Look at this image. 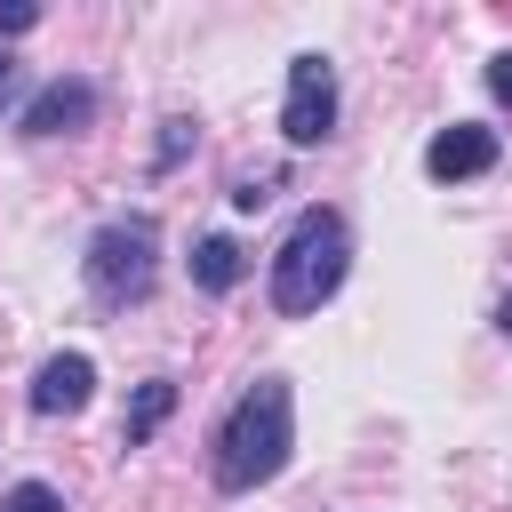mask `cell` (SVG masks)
I'll return each mask as SVG.
<instances>
[{
    "mask_svg": "<svg viewBox=\"0 0 512 512\" xmlns=\"http://www.w3.org/2000/svg\"><path fill=\"white\" fill-rule=\"evenodd\" d=\"M288 440H296V400H288L280 376H256V384L232 400L224 432H216V488H224V496L264 488V480L288 464Z\"/></svg>",
    "mask_w": 512,
    "mask_h": 512,
    "instance_id": "obj_1",
    "label": "cell"
},
{
    "mask_svg": "<svg viewBox=\"0 0 512 512\" xmlns=\"http://www.w3.org/2000/svg\"><path fill=\"white\" fill-rule=\"evenodd\" d=\"M344 264H352V232L336 208H304L272 256V304L280 312H320L336 288H344Z\"/></svg>",
    "mask_w": 512,
    "mask_h": 512,
    "instance_id": "obj_2",
    "label": "cell"
},
{
    "mask_svg": "<svg viewBox=\"0 0 512 512\" xmlns=\"http://www.w3.org/2000/svg\"><path fill=\"white\" fill-rule=\"evenodd\" d=\"M80 272H88V296H96V304L128 312V304H144V296H152V272H160V232H152L144 216H120V224H104V232L88 240Z\"/></svg>",
    "mask_w": 512,
    "mask_h": 512,
    "instance_id": "obj_3",
    "label": "cell"
},
{
    "mask_svg": "<svg viewBox=\"0 0 512 512\" xmlns=\"http://www.w3.org/2000/svg\"><path fill=\"white\" fill-rule=\"evenodd\" d=\"M336 128V72H328V56H296L288 64V104H280V136L304 152V144H320Z\"/></svg>",
    "mask_w": 512,
    "mask_h": 512,
    "instance_id": "obj_4",
    "label": "cell"
},
{
    "mask_svg": "<svg viewBox=\"0 0 512 512\" xmlns=\"http://www.w3.org/2000/svg\"><path fill=\"white\" fill-rule=\"evenodd\" d=\"M88 120H96V88L88 80H48L24 104V136H80Z\"/></svg>",
    "mask_w": 512,
    "mask_h": 512,
    "instance_id": "obj_5",
    "label": "cell"
},
{
    "mask_svg": "<svg viewBox=\"0 0 512 512\" xmlns=\"http://www.w3.org/2000/svg\"><path fill=\"white\" fill-rule=\"evenodd\" d=\"M424 168H432L440 184H456V176H480V168H496V128H472V120L440 128V136L424 144Z\"/></svg>",
    "mask_w": 512,
    "mask_h": 512,
    "instance_id": "obj_6",
    "label": "cell"
},
{
    "mask_svg": "<svg viewBox=\"0 0 512 512\" xmlns=\"http://www.w3.org/2000/svg\"><path fill=\"white\" fill-rule=\"evenodd\" d=\"M88 392H96V360H88V352H56V360L32 376V408H40V416H80Z\"/></svg>",
    "mask_w": 512,
    "mask_h": 512,
    "instance_id": "obj_7",
    "label": "cell"
},
{
    "mask_svg": "<svg viewBox=\"0 0 512 512\" xmlns=\"http://www.w3.org/2000/svg\"><path fill=\"white\" fill-rule=\"evenodd\" d=\"M240 272H248V256H240V240H224V232H208V240L192 248V288H208V296H224V288H240Z\"/></svg>",
    "mask_w": 512,
    "mask_h": 512,
    "instance_id": "obj_8",
    "label": "cell"
},
{
    "mask_svg": "<svg viewBox=\"0 0 512 512\" xmlns=\"http://www.w3.org/2000/svg\"><path fill=\"white\" fill-rule=\"evenodd\" d=\"M168 408H176V384H168V376L136 384V400H128V416H120V440H128V448H144V440L168 424Z\"/></svg>",
    "mask_w": 512,
    "mask_h": 512,
    "instance_id": "obj_9",
    "label": "cell"
},
{
    "mask_svg": "<svg viewBox=\"0 0 512 512\" xmlns=\"http://www.w3.org/2000/svg\"><path fill=\"white\" fill-rule=\"evenodd\" d=\"M0 512H64V496H56L48 480H16V488L0 496Z\"/></svg>",
    "mask_w": 512,
    "mask_h": 512,
    "instance_id": "obj_10",
    "label": "cell"
},
{
    "mask_svg": "<svg viewBox=\"0 0 512 512\" xmlns=\"http://www.w3.org/2000/svg\"><path fill=\"white\" fill-rule=\"evenodd\" d=\"M184 144H192V120H168V136H160V168H176Z\"/></svg>",
    "mask_w": 512,
    "mask_h": 512,
    "instance_id": "obj_11",
    "label": "cell"
},
{
    "mask_svg": "<svg viewBox=\"0 0 512 512\" xmlns=\"http://www.w3.org/2000/svg\"><path fill=\"white\" fill-rule=\"evenodd\" d=\"M32 24H40L32 0H8V8H0V32H32Z\"/></svg>",
    "mask_w": 512,
    "mask_h": 512,
    "instance_id": "obj_12",
    "label": "cell"
},
{
    "mask_svg": "<svg viewBox=\"0 0 512 512\" xmlns=\"http://www.w3.org/2000/svg\"><path fill=\"white\" fill-rule=\"evenodd\" d=\"M488 88H496V104H512V48L488 64Z\"/></svg>",
    "mask_w": 512,
    "mask_h": 512,
    "instance_id": "obj_13",
    "label": "cell"
},
{
    "mask_svg": "<svg viewBox=\"0 0 512 512\" xmlns=\"http://www.w3.org/2000/svg\"><path fill=\"white\" fill-rule=\"evenodd\" d=\"M240 208H256V200H272V176H240V192H232Z\"/></svg>",
    "mask_w": 512,
    "mask_h": 512,
    "instance_id": "obj_14",
    "label": "cell"
},
{
    "mask_svg": "<svg viewBox=\"0 0 512 512\" xmlns=\"http://www.w3.org/2000/svg\"><path fill=\"white\" fill-rule=\"evenodd\" d=\"M8 96H16V56L0 48V104H8Z\"/></svg>",
    "mask_w": 512,
    "mask_h": 512,
    "instance_id": "obj_15",
    "label": "cell"
},
{
    "mask_svg": "<svg viewBox=\"0 0 512 512\" xmlns=\"http://www.w3.org/2000/svg\"><path fill=\"white\" fill-rule=\"evenodd\" d=\"M496 328H504V336H512V296H504V304H496Z\"/></svg>",
    "mask_w": 512,
    "mask_h": 512,
    "instance_id": "obj_16",
    "label": "cell"
}]
</instances>
